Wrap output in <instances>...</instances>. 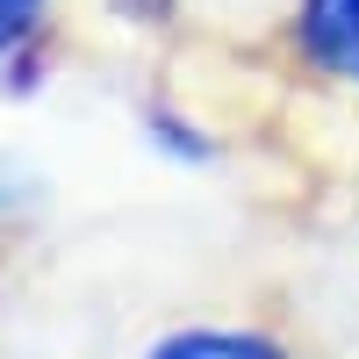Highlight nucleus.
Here are the masks:
<instances>
[{
	"instance_id": "obj_1",
	"label": "nucleus",
	"mask_w": 359,
	"mask_h": 359,
	"mask_svg": "<svg viewBox=\"0 0 359 359\" xmlns=\"http://www.w3.org/2000/svg\"><path fill=\"white\" fill-rule=\"evenodd\" d=\"M287 43L309 72L359 86V0H294Z\"/></svg>"
},
{
	"instance_id": "obj_2",
	"label": "nucleus",
	"mask_w": 359,
	"mask_h": 359,
	"mask_svg": "<svg viewBox=\"0 0 359 359\" xmlns=\"http://www.w3.org/2000/svg\"><path fill=\"white\" fill-rule=\"evenodd\" d=\"M144 359H294V352L259 323H180L144 345Z\"/></svg>"
},
{
	"instance_id": "obj_3",
	"label": "nucleus",
	"mask_w": 359,
	"mask_h": 359,
	"mask_svg": "<svg viewBox=\"0 0 359 359\" xmlns=\"http://www.w3.org/2000/svg\"><path fill=\"white\" fill-rule=\"evenodd\" d=\"M43 29H50V0H0V65L36 50Z\"/></svg>"
},
{
	"instance_id": "obj_4",
	"label": "nucleus",
	"mask_w": 359,
	"mask_h": 359,
	"mask_svg": "<svg viewBox=\"0 0 359 359\" xmlns=\"http://www.w3.org/2000/svg\"><path fill=\"white\" fill-rule=\"evenodd\" d=\"M144 130H151V144H158L165 158H194V165H208V158H216V144H208V137H201L194 123L165 115V108H151V115H144Z\"/></svg>"
},
{
	"instance_id": "obj_5",
	"label": "nucleus",
	"mask_w": 359,
	"mask_h": 359,
	"mask_svg": "<svg viewBox=\"0 0 359 359\" xmlns=\"http://www.w3.org/2000/svg\"><path fill=\"white\" fill-rule=\"evenodd\" d=\"M115 8H123V15H151V22H158V15L172 8V0H115Z\"/></svg>"
}]
</instances>
